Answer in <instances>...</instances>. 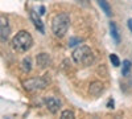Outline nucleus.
Masks as SVG:
<instances>
[{
  "mask_svg": "<svg viewBox=\"0 0 132 119\" xmlns=\"http://www.w3.org/2000/svg\"><path fill=\"white\" fill-rule=\"evenodd\" d=\"M45 105H46L48 110L50 113L56 114L60 110V107H61V101L58 98H56V97H49V98L45 99Z\"/></svg>",
  "mask_w": 132,
  "mask_h": 119,
  "instance_id": "5",
  "label": "nucleus"
},
{
  "mask_svg": "<svg viewBox=\"0 0 132 119\" xmlns=\"http://www.w3.org/2000/svg\"><path fill=\"white\" fill-rule=\"evenodd\" d=\"M73 60L75 64L82 65V66H90L94 62V54L89 46L82 45L73 52Z\"/></svg>",
  "mask_w": 132,
  "mask_h": 119,
  "instance_id": "3",
  "label": "nucleus"
},
{
  "mask_svg": "<svg viewBox=\"0 0 132 119\" xmlns=\"http://www.w3.org/2000/svg\"><path fill=\"white\" fill-rule=\"evenodd\" d=\"M131 66H132V65H131V62H129L128 60H124V61H123V65H122V74L124 75V77L129 74Z\"/></svg>",
  "mask_w": 132,
  "mask_h": 119,
  "instance_id": "13",
  "label": "nucleus"
},
{
  "mask_svg": "<svg viewBox=\"0 0 132 119\" xmlns=\"http://www.w3.org/2000/svg\"><path fill=\"white\" fill-rule=\"evenodd\" d=\"M110 61H111V64L114 65L115 68H118L120 65V60H119V57L115 54V53H111V54H110Z\"/></svg>",
  "mask_w": 132,
  "mask_h": 119,
  "instance_id": "14",
  "label": "nucleus"
},
{
  "mask_svg": "<svg viewBox=\"0 0 132 119\" xmlns=\"http://www.w3.org/2000/svg\"><path fill=\"white\" fill-rule=\"evenodd\" d=\"M127 25H128V29L132 32V19H128V21H127Z\"/></svg>",
  "mask_w": 132,
  "mask_h": 119,
  "instance_id": "17",
  "label": "nucleus"
},
{
  "mask_svg": "<svg viewBox=\"0 0 132 119\" xmlns=\"http://www.w3.org/2000/svg\"><path fill=\"white\" fill-rule=\"evenodd\" d=\"M77 42H82V38H75V37L70 38V40H69V46H73V45H75Z\"/></svg>",
  "mask_w": 132,
  "mask_h": 119,
  "instance_id": "16",
  "label": "nucleus"
},
{
  "mask_svg": "<svg viewBox=\"0 0 132 119\" xmlns=\"http://www.w3.org/2000/svg\"><path fill=\"white\" fill-rule=\"evenodd\" d=\"M101 9L106 13V16H112V9H111V5L108 4L107 0H96Z\"/></svg>",
  "mask_w": 132,
  "mask_h": 119,
  "instance_id": "10",
  "label": "nucleus"
},
{
  "mask_svg": "<svg viewBox=\"0 0 132 119\" xmlns=\"http://www.w3.org/2000/svg\"><path fill=\"white\" fill-rule=\"evenodd\" d=\"M70 27V17L66 12L58 13L57 16H54L53 21H52V30L53 33L57 37H63L66 35Z\"/></svg>",
  "mask_w": 132,
  "mask_h": 119,
  "instance_id": "1",
  "label": "nucleus"
},
{
  "mask_svg": "<svg viewBox=\"0 0 132 119\" xmlns=\"http://www.w3.org/2000/svg\"><path fill=\"white\" fill-rule=\"evenodd\" d=\"M46 85H48V80L45 77L30 78L24 82L25 89H28V90H41V89H45Z\"/></svg>",
  "mask_w": 132,
  "mask_h": 119,
  "instance_id": "4",
  "label": "nucleus"
},
{
  "mask_svg": "<svg viewBox=\"0 0 132 119\" xmlns=\"http://www.w3.org/2000/svg\"><path fill=\"white\" fill-rule=\"evenodd\" d=\"M44 13H45V8L41 7V8H40V15H44Z\"/></svg>",
  "mask_w": 132,
  "mask_h": 119,
  "instance_id": "18",
  "label": "nucleus"
},
{
  "mask_svg": "<svg viewBox=\"0 0 132 119\" xmlns=\"http://www.w3.org/2000/svg\"><path fill=\"white\" fill-rule=\"evenodd\" d=\"M61 118H62V119H66V118H69V119H74V118H75V115H74V113H73L71 110H65V111H62V113H61Z\"/></svg>",
  "mask_w": 132,
  "mask_h": 119,
  "instance_id": "15",
  "label": "nucleus"
},
{
  "mask_svg": "<svg viewBox=\"0 0 132 119\" xmlns=\"http://www.w3.org/2000/svg\"><path fill=\"white\" fill-rule=\"evenodd\" d=\"M30 58L29 57H27V58H24L23 60V62H21V68H23V72L24 73H29L30 72V69H32V66H30Z\"/></svg>",
  "mask_w": 132,
  "mask_h": 119,
  "instance_id": "12",
  "label": "nucleus"
},
{
  "mask_svg": "<svg viewBox=\"0 0 132 119\" xmlns=\"http://www.w3.org/2000/svg\"><path fill=\"white\" fill-rule=\"evenodd\" d=\"M102 90H103V85H102L101 82H94V83H91V86H90V94H93V95L101 94Z\"/></svg>",
  "mask_w": 132,
  "mask_h": 119,
  "instance_id": "11",
  "label": "nucleus"
},
{
  "mask_svg": "<svg viewBox=\"0 0 132 119\" xmlns=\"http://www.w3.org/2000/svg\"><path fill=\"white\" fill-rule=\"evenodd\" d=\"M33 45V38L27 30H20L16 33V36L12 38V48L16 52L24 53L29 50Z\"/></svg>",
  "mask_w": 132,
  "mask_h": 119,
  "instance_id": "2",
  "label": "nucleus"
},
{
  "mask_svg": "<svg viewBox=\"0 0 132 119\" xmlns=\"http://www.w3.org/2000/svg\"><path fill=\"white\" fill-rule=\"evenodd\" d=\"M30 20L33 21V25L36 27V29L40 32V33H45V29H44V24L40 19V16L37 15V12L35 11H30Z\"/></svg>",
  "mask_w": 132,
  "mask_h": 119,
  "instance_id": "8",
  "label": "nucleus"
},
{
  "mask_svg": "<svg viewBox=\"0 0 132 119\" xmlns=\"http://www.w3.org/2000/svg\"><path fill=\"white\" fill-rule=\"evenodd\" d=\"M11 33V29L8 25L7 19H4V16H2V24H0V37H2V42H5L8 36Z\"/></svg>",
  "mask_w": 132,
  "mask_h": 119,
  "instance_id": "7",
  "label": "nucleus"
},
{
  "mask_svg": "<svg viewBox=\"0 0 132 119\" xmlns=\"http://www.w3.org/2000/svg\"><path fill=\"white\" fill-rule=\"evenodd\" d=\"M36 62L41 69H45L52 64V58H50V56L48 54V53H40V54L36 57Z\"/></svg>",
  "mask_w": 132,
  "mask_h": 119,
  "instance_id": "6",
  "label": "nucleus"
},
{
  "mask_svg": "<svg viewBox=\"0 0 132 119\" xmlns=\"http://www.w3.org/2000/svg\"><path fill=\"white\" fill-rule=\"evenodd\" d=\"M110 33H111V37L114 38L115 44H119L120 42V35H119V30H118V27L114 21L110 23Z\"/></svg>",
  "mask_w": 132,
  "mask_h": 119,
  "instance_id": "9",
  "label": "nucleus"
}]
</instances>
